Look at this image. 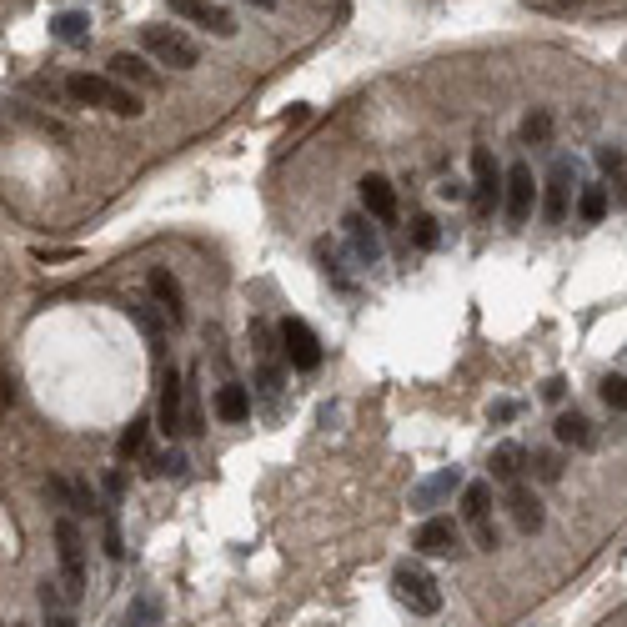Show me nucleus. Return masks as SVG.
Returning <instances> with one entry per match:
<instances>
[{
    "instance_id": "1",
    "label": "nucleus",
    "mask_w": 627,
    "mask_h": 627,
    "mask_svg": "<svg viewBox=\"0 0 627 627\" xmlns=\"http://www.w3.org/2000/svg\"><path fill=\"white\" fill-rule=\"evenodd\" d=\"M66 96H71L76 106H101V111H111V116H141V111H146L131 86H121V81H111V76H91V71L66 76Z\"/></svg>"
},
{
    "instance_id": "2",
    "label": "nucleus",
    "mask_w": 627,
    "mask_h": 627,
    "mask_svg": "<svg viewBox=\"0 0 627 627\" xmlns=\"http://www.w3.org/2000/svg\"><path fill=\"white\" fill-rule=\"evenodd\" d=\"M392 592H397V602L412 612V617H437L442 612V582L427 572V567H412V562H402L397 572H392Z\"/></svg>"
},
{
    "instance_id": "3",
    "label": "nucleus",
    "mask_w": 627,
    "mask_h": 627,
    "mask_svg": "<svg viewBox=\"0 0 627 627\" xmlns=\"http://www.w3.org/2000/svg\"><path fill=\"white\" fill-rule=\"evenodd\" d=\"M141 46H146L161 66H171V71L201 66V46H196L181 26H141Z\"/></svg>"
},
{
    "instance_id": "4",
    "label": "nucleus",
    "mask_w": 627,
    "mask_h": 627,
    "mask_svg": "<svg viewBox=\"0 0 627 627\" xmlns=\"http://www.w3.org/2000/svg\"><path fill=\"white\" fill-rule=\"evenodd\" d=\"M502 196H507V176H502L497 156L487 146H472V211L487 221V216H497Z\"/></svg>"
},
{
    "instance_id": "5",
    "label": "nucleus",
    "mask_w": 627,
    "mask_h": 627,
    "mask_svg": "<svg viewBox=\"0 0 627 627\" xmlns=\"http://www.w3.org/2000/svg\"><path fill=\"white\" fill-rule=\"evenodd\" d=\"M56 557H61V577H66V597L76 602L86 592V542L76 517H56Z\"/></svg>"
},
{
    "instance_id": "6",
    "label": "nucleus",
    "mask_w": 627,
    "mask_h": 627,
    "mask_svg": "<svg viewBox=\"0 0 627 627\" xmlns=\"http://www.w3.org/2000/svg\"><path fill=\"white\" fill-rule=\"evenodd\" d=\"M462 517H467V527H472V537H477L482 552L502 547V532L492 522V482H467L462 487Z\"/></svg>"
},
{
    "instance_id": "7",
    "label": "nucleus",
    "mask_w": 627,
    "mask_h": 627,
    "mask_svg": "<svg viewBox=\"0 0 627 627\" xmlns=\"http://www.w3.org/2000/svg\"><path fill=\"white\" fill-rule=\"evenodd\" d=\"M281 352H286L291 372H317L322 367V342H317V332H311L301 317L281 322Z\"/></svg>"
},
{
    "instance_id": "8",
    "label": "nucleus",
    "mask_w": 627,
    "mask_h": 627,
    "mask_svg": "<svg viewBox=\"0 0 627 627\" xmlns=\"http://www.w3.org/2000/svg\"><path fill=\"white\" fill-rule=\"evenodd\" d=\"M156 422H161V432H166V437L191 432V422H186V382H181V372H176V367H166V372H161V407H156Z\"/></svg>"
},
{
    "instance_id": "9",
    "label": "nucleus",
    "mask_w": 627,
    "mask_h": 627,
    "mask_svg": "<svg viewBox=\"0 0 627 627\" xmlns=\"http://www.w3.org/2000/svg\"><path fill=\"white\" fill-rule=\"evenodd\" d=\"M166 6H171V16H181V21H191V26H206V31L221 36V41L236 36V16H231L226 6H216V0H166Z\"/></svg>"
},
{
    "instance_id": "10",
    "label": "nucleus",
    "mask_w": 627,
    "mask_h": 627,
    "mask_svg": "<svg viewBox=\"0 0 627 627\" xmlns=\"http://www.w3.org/2000/svg\"><path fill=\"white\" fill-rule=\"evenodd\" d=\"M412 547L422 557H462V527L452 517H427L412 537Z\"/></svg>"
},
{
    "instance_id": "11",
    "label": "nucleus",
    "mask_w": 627,
    "mask_h": 627,
    "mask_svg": "<svg viewBox=\"0 0 627 627\" xmlns=\"http://www.w3.org/2000/svg\"><path fill=\"white\" fill-rule=\"evenodd\" d=\"M567 201H572V161L557 156L552 171H547V181H542V216L552 226H562L567 221Z\"/></svg>"
},
{
    "instance_id": "12",
    "label": "nucleus",
    "mask_w": 627,
    "mask_h": 627,
    "mask_svg": "<svg viewBox=\"0 0 627 627\" xmlns=\"http://www.w3.org/2000/svg\"><path fill=\"white\" fill-rule=\"evenodd\" d=\"M146 291L156 296L161 317H166L171 327H181V322H186V296H181V281H176L166 266H151V271H146Z\"/></svg>"
},
{
    "instance_id": "13",
    "label": "nucleus",
    "mask_w": 627,
    "mask_h": 627,
    "mask_svg": "<svg viewBox=\"0 0 627 627\" xmlns=\"http://www.w3.org/2000/svg\"><path fill=\"white\" fill-rule=\"evenodd\" d=\"M532 201H537L532 166H527V161H517V166L507 171V221H512V226H522V221L532 216Z\"/></svg>"
},
{
    "instance_id": "14",
    "label": "nucleus",
    "mask_w": 627,
    "mask_h": 627,
    "mask_svg": "<svg viewBox=\"0 0 627 627\" xmlns=\"http://www.w3.org/2000/svg\"><path fill=\"white\" fill-rule=\"evenodd\" d=\"M342 231H347V241H352V251H357L362 266H382V236L372 231V216H367V211H347V216H342Z\"/></svg>"
},
{
    "instance_id": "15",
    "label": "nucleus",
    "mask_w": 627,
    "mask_h": 627,
    "mask_svg": "<svg viewBox=\"0 0 627 627\" xmlns=\"http://www.w3.org/2000/svg\"><path fill=\"white\" fill-rule=\"evenodd\" d=\"M357 191H362V211H367L372 221H382V226L397 221V191H392L387 176H362Z\"/></svg>"
},
{
    "instance_id": "16",
    "label": "nucleus",
    "mask_w": 627,
    "mask_h": 627,
    "mask_svg": "<svg viewBox=\"0 0 627 627\" xmlns=\"http://www.w3.org/2000/svg\"><path fill=\"white\" fill-rule=\"evenodd\" d=\"M527 462H532V452H527L522 442H502V447L487 457V477L502 482V487H517L522 472H527Z\"/></svg>"
},
{
    "instance_id": "17",
    "label": "nucleus",
    "mask_w": 627,
    "mask_h": 627,
    "mask_svg": "<svg viewBox=\"0 0 627 627\" xmlns=\"http://www.w3.org/2000/svg\"><path fill=\"white\" fill-rule=\"evenodd\" d=\"M507 517L517 522V532H542V522H547V512H542V497L532 492V487H507Z\"/></svg>"
},
{
    "instance_id": "18",
    "label": "nucleus",
    "mask_w": 627,
    "mask_h": 627,
    "mask_svg": "<svg viewBox=\"0 0 627 627\" xmlns=\"http://www.w3.org/2000/svg\"><path fill=\"white\" fill-rule=\"evenodd\" d=\"M106 71H111V81H121V86H141V91H156V86H161V76H156L141 56H131V51H116V56L106 61Z\"/></svg>"
},
{
    "instance_id": "19",
    "label": "nucleus",
    "mask_w": 627,
    "mask_h": 627,
    "mask_svg": "<svg viewBox=\"0 0 627 627\" xmlns=\"http://www.w3.org/2000/svg\"><path fill=\"white\" fill-rule=\"evenodd\" d=\"M216 417H221L226 427L251 422V387H241V382H221V387H216Z\"/></svg>"
},
{
    "instance_id": "20",
    "label": "nucleus",
    "mask_w": 627,
    "mask_h": 627,
    "mask_svg": "<svg viewBox=\"0 0 627 627\" xmlns=\"http://www.w3.org/2000/svg\"><path fill=\"white\" fill-rule=\"evenodd\" d=\"M447 492H462V472H457V467H442L437 477H427L422 487H412V507L427 512V507H437Z\"/></svg>"
},
{
    "instance_id": "21",
    "label": "nucleus",
    "mask_w": 627,
    "mask_h": 627,
    "mask_svg": "<svg viewBox=\"0 0 627 627\" xmlns=\"http://www.w3.org/2000/svg\"><path fill=\"white\" fill-rule=\"evenodd\" d=\"M607 211H612V191H607L602 181H587V186L577 191V221L597 226V221H607Z\"/></svg>"
},
{
    "instance_id": "22",
    "label": "nucleus",
    "mask_w": 627,
    "mask_h": 627,
    "mask_svg": "<svg viewBox=\"0 0 627 627\" xmlns=\"http://www.w3.org/2000/svg\"><path fill=\"white\" fill-rule=\"evenodd\" d=\"M552 432H557V442L562 447H592L597 437H592V422L572 407V412H557V422H552Z\"/></svg>"
},
{
    "instance_id": "23",
    "label": "nucleus",
    "mask_w": 627,
    "mask_h": 627,
    "mask_svg": "<svg viewBox=\"0 0 627 627\" xmlns=\"http://www.w3.org/2000/svg\"><path fill=\"white\" fill-rule=\"evenodd\" d=\"M51 36L66 41V46H81V41L91 36V16H86V11H61V16L51 21Z\"/></svg>"
},
{
    "instance_id": "24",
    "label": "nucleus",
    "mask_w": 627,
    "mask_h": 627,
    "mask_svg": "<svg viewBox=\"0 0 627 627\" xmlns=\"http://www.w3.org/2000/svg\"><path fill=\"white\" fill-rule=\"evenodd\" d=\"M146 437H151V422L146 417H136L126 432H121V442H116V452H121V462H136L141 452H146Z\"/></svg>"
},
{
    "instance_id": "25",
    "label": "nucleus",
    "mask_w": 627,
    "mask_h": 627,
    "mask_svg": "<svg viewBox=\"0 0 627 627\" xmlns=\"http://www.w3.org/2000/svg\"><path fill=\"white\" fill-rule=\"evenodd\" d=\"M317 261H322V276H327L337 291H352V281H347V271H342V256H337V246H332V241H317Z\"/></svg>"
},
{
    "instance_id": "26",
    "label": "nucleus",
    "mask_w": 627,
    "mask_h": 627,
    "mask_svg": "<svg viewBox=\"0 0 627 627\" xmlns=\"http://www.w3.org/2000/svg\"><path fill=\"white\" fill-rule=\"evenodd\" d=\"M597 397L607 402V412H622V417H627V377H622V372H607V377L597 382Z\"/></svg>"
},
{
    "instance_id": "27",
    "label": "nucleus",
    "mask_w": 627,
    "mask_h": 627,
    "mask_svg": "<svg viewBox=\"0 0 627 627\" xmlns=\"http://www.w3.org/2000/svg\"><path fill=\"white\" fill-rule=\"evenodd\" d=\"M126 317H131V322H136V327H141V332H146L156 347H161V337H166V322L156 317L151 306H141V301H136V306H126Z\"/></svg>"
},
{
    "instance_id": "28",
    "label": "nucleus",
    "mask_w": 627,
    "mask_h": 627,
    "mask_svg": "<svg viewBox=\"0 0 627 627\" xmlns=\"http://www.w3.org/2000/svg\"><path fill=\"white\" fill-rule=\"evenodd\" d=\"M256 392H261L266 407L276 412V397H281V367H276V362H261V372H256Z\"/></svg>"
},
{
    "instance_id": "29",
    "label": "nucleus",
    "mask_w": 627,
    "mask_h": 627,
    "mask_svg": "<svg viewBox=\"0 0 627 627\" xmlns=\"http://www.w3.org/2000/svg\"><path fill=\"white\" fill-rule=\"evenodd\" d=\"M547 136H552V116H547V111H532V116L522 121V141H527V146H547Z\"/></svg>"
},
{
    "instance_id": "30",
    "label": "nucleus",
    "mask_w": 627,
    "mask_h": 627,
    "mask_svg": "<svg viewBox=\"0 0 627 627\" xmlns=\"http://www.w3.org/2000/svg\"><path fill=\"white\" fill-rule=\"evenodd\" d=\"M181 472H186V452H181V447L151 457V477H181Z\"/></svg>"
},
{
    "instance_id": "31",
    "label": "nucleus",
    "mask_w": 627,
    "mask_h": 627,
    "mask_svg": "<svg viewBox=\"0 0 627 627\" xmlns=\"http://www.w3.org/2000/svg\"><path fill=\"white\" fill-rule=\"evenodd\" d=\"M532 472H537V482H562V457L557 452H532Z\"/></svg>"
},
{
    "instance_id": "32",
    "label": "nucleus",
    "mask_w": 627,
    "mask_h": 627,
    "mask_svg": "<svg viewBox=\"0 0 627 627\" xmlns=\"http://www.w3.org/2000/svg\"><path fill=\"white\" fill-rule=\"evenodd\" d=\"M412 246H417V251H432V246H437V216H417V221H412Z\"/></svg>"
},
{
    "instance_id": "33",
    "label": "nucleus",
    "mask_w": 627,
    "mask_h": 627,
    "mask_svg": "<svg viewBox=\"0 0 627 627\" xmlns=\"http://www.w3.org/2000/svg\"><path fill=\"white\" fill-rule=\"evenodd\" d=\"M622 161H627V156H622L617 146H597V166H602V171H612V176H622Z\"/></svg>"
},
{
    "instance_id": "34",
    "label": "nucleus",
    "mask_w": 627,
    "mask_h": 627,
    "mask_svg": "<svg viewBox=\"0 0 627 627\" xmlns=\"http://www.w3.org/2000/svg\"><path fill=\"white\" fill-rule=\"evenodd\" d=\"M542 397H547V402H562V397H567V382H562V377H547V382H542Z\"/></svg>"
},
{
    "instance_id": "35",
    "label": "nucleus",
    "mask_w": 627,
    "mask_h": 627,
    "mask_svg": "<svg viewBox=\"0 0 627 627\" xmlns=\"http://www.w3.org/2000/svg\"><path fill=\"white\" fill-rule=\"evenodd\" d=\"M517 412H522L517 402H492V412H487V417H492V422H512Z\"/></svg>"
},
{
    "instance_id": "36",
    "label": "nucleus",
    "mask_w": 627,
    "mask_h": 627,
    "mask_svg": "<svg viewBox=\"0 0 627 627\" xmlns=\"http://www.w3.org/2000/svg\"><path fill=\"white\" fill-rule=\"evenodd\" d=\"M46 627H76L66 612H56V607H46Z\"/></svg>"
},
{
    "instance_id": "37",
    "label": "nucleus",
    "mask_w": 627,
    "mask_h": 627,
    "mask_svg": "<svg viewBox=\"0 0 627 627\" xmlns=\"http://www.w3.org/2000/svg\"><path fill=\"white\" fill-rule=\"evenodd\" d=\"M106 492H111V497H121V492H126V477H121V472H111V477H106Z\"/></svg>"
},
{
    "instance_id": "38",
    "label": "nucleus",
    "mask_w": 627,
    "mask_h": 627,
    "mask_svg": "<svg viewBox=\"0 0 627 627\" xmlns=\"http://www.w3.org/2000/svg\"><path fill=\"white\" fill-rule=\"evenodd\" d=\"M612 186H617V206H627V176H617Z\"/></svg>"
},
{
    "instance_id": "39",
    "label": "nucleus",
    "mask_w": 627,
    "mask_h": 627,
    "mask_svg": "<svg viewBox=\"0 0 627 627\" xmlns=\"http://www.w3.org/2000/svg\"><path fill=\"white\" fill-rule=\"evenodd\" d=\"M251 6H256V11H271V6H276V0H251Z\"/></svg>"
}]
</instances>
